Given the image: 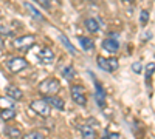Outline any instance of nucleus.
<instances>
[{"label":"nucleus","instance_id":"obj_1","mask_svg":"<svg viewBox=\"0 0 155 139\" xmlns=\"http://www.w3.org/2000/svg\"><path fill=\"white\" fill-rule=\"evenodd\" d=\"M37 90L41 94L44 96H54L59 90H61V82L54 77H50V79H45L39 84Z\"/></svg>","mask_w":155,"mask_h":139},{"label":"nucleus","instance_id":"obj_2","mask_svg":"<svg viewBox=\"0 0 155 139\" xmlns=\"http://www.w3.org/2000/svg\"><path fill=\"white\" fill-rule=\"evenodd\" d=\"M96 65L102 70V71H106V73H113L118 70L120 67V62L118 59H115V57H110V59H106V57H98L96 59Z\"/></svg>","mask_w":155,"mask_h":139},{"label":"nucleus","instance_id":"obj_3","mask_svg":"<svg viewBox=\"0 0 155 139\" xmlns=\"http://www.w3.org/2000/svg\"><path fill=\"white\" fill-rule=\"evenodd\" d=\"M34 42H36V37L33 34H25V36H20L12 40V46L16 49H20V51H25V49L31 48L34 45Z\"/></svg>","mask_w":155,"mask_h":139},{"label":"nucleus","instance_id":"obj_4","mask_svg":"<svg viewBox=\"0 0 155 139\" xmlns=\"http://www.w3.org/2000/svg\"><path fill=\"white\" fill-rule=\"evenodd\" d=\"M31 110L34 113H37L39 116L48 118L50 113H51V105L47 102L45 99H37V100H33L31 102Z\"/></svg>","mask_w":155,"mask_h":139},{"label":"nucleus","instance_id":"obj_5","mask_svg":"<svg viewBox=\"0 0 155 139\" xmlns=\"http://www.w3.org/2000/svg\"><path fill=\"white\" fill-rule=\"evenodd\" d=\"M71 97L74 100V104L85 107L87 105V94H85V88L82 85H71Z\"/></svg>","mask_w":155,"mask_h":139},{"label":"nucleus","instance_id":"obj_6","mask_svg":"<svg viewBox=\"0 0 155 139\" xmlns=\"http://www.w3.org/2000/svg\"><path fill=\"white\" fill-rule=\"evenodd\" d=\"M6 67L11 73H20L22 70H25L28 67V62L22 59V57H11L8 62H6Z\"/></svg>","mask_w":155,"mask_h":139},{"label":"nucleus","instance_id":"obj_7","mask_svg":"<svg viewBox=\"0 0 155 139\" xmlns=\"http://www.w3.org/2000/svg\"><path fill=\"white\" fill-rule=\"evenodd\" d=\"M90 76L93 77V82H95V100L101 108H104L106 107V91H104V88H102V85L95 79V76L93 74H90Z\"/></svg>","mask_w":155,"mask_h":139},{"label":"nucleus","instance_id":"obj_8","mask_svg":"<svg viewBox=\"0 0 155 139\" xmlns=\"http://www.w3.org/2000/svg\"><path fill=\"white\" fill-rule=\"evenodd\" d=\"M102 48H104L107 53H110V54H115L116 51H118L120 49V42H118V39H116V34H113V37L110 36V37H107V39L102 40Z\"/></svg>","mask_w":155,"mask_h":139},{"label":"nucleus","instance_id":"obj_9","mask_svg":"<svg viewBox=\"0 0 155 139\" xmlns=\"http://www.w3.org/2000/svg\"><path fill=\"white\" fill-rule=\"evenodd\" d=\"M37 57H39V62H42V64H45V65L53 64V62H54V53L51 51L50 48H47V46L41 48V51H39Z\"/></svg>","mask_w":155,"mask_h":139},{"label":"nucleus","instance_id":"obj_10","mask_svg":"<svg viewBox=\"0 0 155 139\" xmlns=\"http://www.w3.org/2000/svg\"><path fill=\"white\" fill-rule=\"evenodd\" d=\"M45 100L51 107H54L59 111H64V108H65V102H64V99H61L58 96H45Z\"/></svg>","mask_w":155,"mask_h":139},{"label":"nucleus","instance_id":"obj_11","mask_svg":"<svg viewBox=\"0 0 155 139\" xmlns=\"http://www.w3.org/2000/svg\"><path fill=\"white\" fill-rule=\"evenodd\" d=\"M6 96L11 97L12 100H20L23 97V93L20 88H17L16 85H8L6 87Z\"/></svg>","mask_w":155,"mask_h":139},{"label":"nucleus","instance_id":"obj_12","mask_svg":"<svg viewBox=\"0 0 155 139\" xmlns=\"http://www.w3.org/2000/svg\"><path fill=\"white\" fill-rule=\"evenodd\" d=\"M23 6L27 8V11H28L30 14L33 16V19H34V20H39V22H45V17L41 14V11H37V9H36V8H34V6H33L30 2H25V3H23Z\"/></svg>","mask_w":155,"mask_h":139},{"label":"nucleus","instance_id":"obj_13","mask_svg":"<svg viewBox=\"0 0 155 139\" xmlns=\"http://www.w3.org/2000/svg\"><path fill=\"white\" fill-rule=\"evenodd\" d=\"M79 131L82 139H96V131L90 125H82V127H79Z\"/></svg>","mask_w":155,"mask_h":139},{"label":"nucleus","instance_id":"obj_14","mask_svg":"<svg viewBox=\"0 0 155 139\" xmlns=\"http://www.w3.org/2000/svg\"><path fill=\"white\" fill-rule=\"evenodd\" d=\"M85 28L90 31V33H99V22L96 20V19H92V17H88V19H85Z\"/></svg>","mask_w":155,"mask_h":139},{"label":"nucleus","instance_id":"obj_15","mask_svg":"<svg viewBox=\"0 0 155 139\" xmlns=\"http://www.w3.org/2000/svg\"><path fill=\"white\" fill-rule=\"evenodd\" d=\"M79 45H81V48L84 49V51H92V49L95 48V45H93V40L90 39V37H79Z\"/></svg>","mask_w":155,"mask_h":139},{"label":"nucleus","instance_id":"obj_16","mask_svg":"<svg viewBox=\"0 0 155 139\" xmlns=\"http://www.w3.org/2000/svg\"><path fill=\"white\" fill-rule=\"evenodd\" d=\"M61 73H62V77H64V79H67V81H71V79L76 77V71H74V68H73L71 65L64 67V68L61 70Z\"/></svg>","mask_w":155,"mask_h":139},{"label":"nucleus","instance_id":"obj_17","mask_svg":"<svg viewBox=\"0 0 155 139\" xmlns=\"http://www.w3.org/2000/svg\"><path fill=\"white\" fill-rule=\"evenodd\" d=\"M5 134L8 137H12V139H17V137L22 136V133H20V130L17 127H9V125H6V127H5Z\"/></svg>","mask_w":155,"mask_h":139},{"label":"nucleus","instance_id":"obj_18","mask_svg":"<svg viewBox=\"0 0 155 139\" xmlns=\"http://www.w3.org/2000/svg\"><path fill=\"white\" fill-rule=\"evenodd\" d=\"M0 118L3 121H11L16 118V110L14 108H6V110H2L0 111Z\"/></svg>","mask_w":155,"mask_h":139},{"label":"nucleus","instance_id":"obj_19","mask_svg":"<svg viewBox=\"0 0 155 139\" xmlns=\"http://www.w3.org/2000/svg\"><path fill=\"white\" fill-rule=\"evenodd\" d=\"M61 42H62V43H64V46H65V48L68 49V51H70V54L76 56V53H78V51H76V48L70 43V40L67 39V36H65V34H61Z\"/></svg>","mask_w":155,"mask_h":139},{"label":"nucleus","instance_id":"obj_20","mask_svg":"<svg viewBox=\"0 0 155 139\" xmlns=\"http://www.w3.org/2000/svg\"><path fill=\"white\" fill-rule=\"evenodd\" d=\"M0 108L6 110V108H14V100L11 97H0Z\"/></svg>","mask_w":155,"mask_h":139},{"label":"nucleus","instance_id":"obj_21","mask_svg":"<svg viewBox=\"0 0 155 139\" xmlns=\"http://www.w3.org/2000/svg\"><path fill=\"white\" fill-rule=\"evenodd\" d=\"M23 139H44V134L41 131H30L23 136Z\"/></svg>","mask_w":155,"mask_h":139},{"label":"nucleus","instance_id":"obj_22","mask_svg":"<svg viewBox=\"0 0 155 139\" xmlns=\"http://www.w3.org/2000/svg\"><path fill=\"white\" fill-rule=\"evenodd\" d=\"M147 20H149V12H147L146 9H143V11L140 12V23H141V25H146Z\"/></svg>","mask_w":155,"mask_h":139},{"label":"nucleus","instance_id":"obj_23","mask_svg":"<svg viewBox=\"0 0 155 139\" xmlns=\"http://www.w3.org/2000/svg\"><path fill=\"white\" fill-rule=\"evenodd\" d=\"M153 70H155V64H149V65L146 67V81H147V82H149V79L152 77Z\"/></svg>","mask_w":155,"mask_h":139},{"label":"nucleus","instance_id":"obj_24","mask_svg":"<svg viewBox=\"0 0 155 139\" xmlns=\"http://www.w3.org/2000/svg\"><path fill=\"white\" fill-rule=\"evenodd\" d=\"M34 2L37 5H41L44 9H50L51 8V3H50V0H34Z\"/></svg>","mask_w":155,"mask_h":139},{"label":"nucleus","instance_id":"obj_25","mask_svg":"<svg viewBox=\"0 0 155 139\" xmlns=\"http://www.w3.org/2000/svg\"><path fill=\"white\" fill-rule=\"evenodd\" d=\"M132 71L140 74V73H143V65L140 64V62H135V64H132Z\"/></svg>","mask_w":155,"mask_h":139},{"label":"nucleus","instance_id":"obj_26","mask_svg":"<svg viewBox=\"0 0 155 139\" xmlns=\"http://www.w3.org/2000/svg\"><path fill=\"white\" fill-rule=\"evenodd\" d=\"M149 39H152V33H150V31H146V33L143 34V40L146 42V40H149Z\"/></svg>","mask_w":155,"mask_h":139},{"label":"nucleus","instance_id":"obj_27","mask_svg":"<svg viewBox=\"0 0 155 139\" xmlns=\"http://www.w3.org/2000/svg\"><path fill=\"white\" fill-rule=\"evenodd\" d=\"M0 33H2V34H6V36H9V34H11L9 28H5V27H2V28H0Z\"/></svg>","mask_w":155,"mask_h":139},{"label":"nucleus","instance_id":"obj_28","mask_svg":"<svg viewBox=\"0 0 155 139\" xmlns=\"http://www.w3.org/2000/svg\"><path fill=\"white\" fill-rule=\"evenodd\" d=\"M109 139H120V134H116V133H112V134H109Z\"/></svg>","mask_w":155,"mask_h":139},{"label":"nucleus","instance_id":"obj_29","mask_svg":"<svg viewBox=\"0 0 155 139\" xmlns=\"http://www.w3.org/2000/svg\"><path fill=\"white\" fill-rule=\"evenodd\" d=\"M2 46H3V39L0 37V48H2Z\"/></svg>","mask_w":155,"mask_h":139}]
</instances>
